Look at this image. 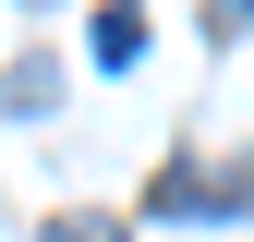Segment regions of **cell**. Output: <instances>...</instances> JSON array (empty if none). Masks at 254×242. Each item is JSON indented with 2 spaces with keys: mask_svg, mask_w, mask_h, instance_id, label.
Returning <instances> with one entry per match:
<instances>
[{
  "mask_svg": "<svg viewBox=\"0 0 254 242\" xmlns=\"http://www.w3.org/2000/svg\"><path fill=\"white\" fill-rule=\"evenodd\" d=\"M85 49H97V73H133V60H145V12H133V0H109V12L85 24Z\"/></svg>",
  "mask_w": 254,
  "mask_h": 242,
  "instance_id": "1",
  "label": "cell"
},
{
  "mask_svg": "<svg viewBox=\"0 0 254 242\" xmlns=\"http://www.w3.org/2000/svg\"><path fill=\"white\" fill-rule=\"evenodd\" d=\"M230 206H242V194H206L194 170H170V182L145 194V218H230Z\"/></svg>",
  "mask_w": 254,
  "mask_h": 242,
  "instance_id": "2",
  "label": "cell"
},
{
  "mask_svg": "<svg viewBox=\"0 0 254 242\" xmlns=\"http://www.w3.org/2000/svg\"><path fill=\"white\" fill-rule=\"evenodd\" d=\"M61 97V73H49V60H12V73H0V109H12V121H37Z\"/></svg>",
  "mask_w": 254,
  "mask_h": 242,
  "instance_id": "3",
  "label": "cell"
},
{
  "mask_svg": "<svg viewBox=\"0 0 254 242\" xmlns=\"http://www.w3.org/2000/svg\"><path fill=\"white\" fill-rule=\"evenodd\" d=\"M37 242H133V230H121V218H97V206H73V218H49Z\"/></svg>",
  "mask_w": 254,
  "mask_h": 242,
  "instance_id": "4",
  "label": "cell"
},
{
  "mask_svg": "<svg viewBox=\"0 0 254 242\" xmlns=\"http://www.w3.org/2000/svg\"><path fill=\"white\" fill-rule=\"evenodd\" d=\"M206 37H218V49L242 37V0H206Z\"/></svg>",
  "mask_w": 254,
  "mask_h": 242,
  "instance_id": "5",
  "label": "cell"
},
{
  "mask_svg": "<svg viewBox=\"0 0 254 242\" xmlns=\"http://www.w3.org/2000/svg\"><path fill=\"white\" fill-rule=\"evenodd\" d=\"M24 12H37V0H24Z\"/></svg>",
  "mask_w": 254,
  "mask_h": 242,
  "instance_id": "6",
  "label": "cell"
}]
</instances>
